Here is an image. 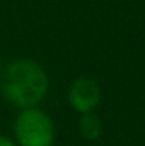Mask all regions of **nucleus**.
Masks as SVG:
<instances>
[{
  "instance_id": "f257e3e1",
  "label": "nucleus",
  "mask_w": 145,
  "mask_h": 146,
  "mask_svg": "<svg viewBox=\"0 0 145 146\" xmlns=\"http://www.w3.org/2000/svg\"><path fill=\"white\" fill-rule=\"evenodd\" d=\"M48 91V77L44 68L34 60L19 58L4 71L1 92L6 101L21 108H36Z\"/></svg>"
},
{
  "instance_id": "f03ea898",
  "label": "nucleus",
  "mask_w": 145,
  "mask_h": 146,
  "mask_svg": "<svg viewBox=\"0 0 145 146\" xmlns=\"http://www.w3.org/2000/svg\"><path fill=\"white\" fill-rule=\"evenodd\" d=\"M14 133L21 146H51L55 136L51 118L37 108L21 109L14 122Z\"/></svg>"
},
{
  "instance_id": "7ed1b4c3",
  "label": "nucleus",
  "mask_w": 145,
  "mask_h": 146,
  "mask_svg": "<svg viewBox=\"0 0 145 146\" xmlns=\"http://www.w3.org/2000/svg\"><path fill=\"white\" fill-rule=\"evenodd\" d=\"M101 101V88L96 80L80 77L74 80L68 90V102L78 113L94 112Z\"/></svg>"
},
{
  "instance_id": "20e7f679",
  "label": "nucleus",
  "mask_w": 145,
  "mask_h": 146,
  "mask_svg": "<svg viewBox=\"0 0 145 146\" xmlns=\"http://www.w3.org/2000/svg\"><path fill=\"white\" fill-rule=\"evenodd\" d=\"M78 129L83 138L88 141H96L100 138L102 132V123L101 119L97 116L94 112L83 113L78 119Z\"/></svg>"
},
{
  "instance_id": "39448f33",
  "label": "nucleus",
  "mask_w": 145,
  "mask_h": 146,
  "mask_svg": "<svg viewBox=\"0 0 145 146\" xmlns=\"http://www.w3.org/2000/svg\"><path fill=\"white\" fill-rule=\"evenodd\" d=\"M0 146H16L7 136H3V135H0Z\"/></svg>"
}]
</instances>
